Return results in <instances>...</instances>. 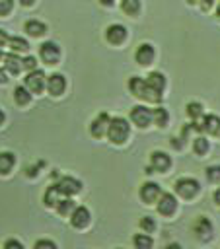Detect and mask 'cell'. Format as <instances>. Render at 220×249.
Segmentation results:
<instances>
[{"instance_id":"cell-1","label":"cell","mask_w":220,"mask_h":249,"mask_svg":"<svg viewBox=\"0 0 220 249\" xmlns=\"http://www.w3.org/2000/svg\"><path fill=\"white\" fill-rule=\"evenodd\" d=\"M128 89H130L132 95H136V97H140L144 101H150V103H158L162 99V93L156 91L154 88H150L148 82L142 80V78H138V76H132L128 80Z\"/></svg>"},{"instance_id":"cell-2","label":"cell","mask_w":220,"mask_h":249,"mask_svg":"<svg viewBox=\"0 0 220 249\" xmlns=\"http://www.w3.org/2000/svg\"><path fill=\"white\" fill-rule=\"evenodd\" d=\"M130 134V124L123 117H113L107 126V138L113 144H123Z\"/></svg>"},{"instance_id":"cell-3","label":"cell","mask_w":220,"mask_h":249,"mask_svg":"<svg viewBox=\"0 0 220 249\" xmlns=\"http://www.w3.org/2000/svg\"><path fill=\"white\" fill-rule=\"evenodd\" d=\"M173 187H175V193L179 196H183V198H193L201 191V183L197 179H193V177H181V179L175 181Z\"/></svg>"},{"instance_id":"cell-4","label":"cell","mask_w":220,"mask_h":249,"mask_svg":"<svg viewBox=\"0 0 220 249\" xmlns=\"http://www.w3.org/2000/svg\"><path fill=\"white\" fill-rule=\"evenodd\" d=\"M130 121H132L136 126L146 128V126L154 121V117H152V109H148L146 105H134V107L130 109Z\"/></svg>"},{"instance_id":"cell-5","label":"cell","mask_w":220,"mask_h":249,"mask_svg":"<svg viewBox=\"0 0 220 249\" xmlns=\"http://www.w3.org/2000/svg\"><path fill=\"white\" fill-rule=\"evenodd\" d=\"M160 196H162V189H160L158 183H154V181H146V183L140 187V198H142V202H146V204H154V202H158Z\"/></svg>"},{"instance_id":"cell-6","label":"cell","mask_w":220,"mask_h":249,"mask_svg":"<svg viewBox=\"0 0 220 249\" xmlns=\"http://www.w3.org/2000/svg\"><path fill=\"white\" fill-rule=\"evenodd\" d=\"M156 208L162 216H171L177 210V198L171 193H162V196L156 202Z\"/></svg>"},{"instance_id":"cell-7","label":"cell","mask_w":220,"mask_h":249,"mask_svg":"<svg viewBox=\"0 0 220 249\" xmlns=\"http://www.w3.org/2000/svg\"><path fill=\"white\" fill-rule=\"evenodd\" d=\"M39 54H41V58H43L47 64H56L58 58H60L58 45L53 43V41H45V43L39 47Z\"/></svg>"},{"instance_id":"cell-8","label":"cell","mask_w":220,"mask_h":249,"mask_svg":"<svg viewBox=\"0 0 220 249\" xmlns=\"http://www.w3.org/2000/svg\"><path fill=\"white\" fill-rule=\"evenodd\" d=\"M25 86L31 93H41L45 88V72L43 70H31L25 78Z\"/></svg>"},{"instance_id":"cell-9","label":"cell","mask_w":220,"mask_h":249,"mask_svg":"<svg viewBox=\"0 0 220 249\" xmlns=\"http://www.w3.org/2000/svg\"><path fill=\"white\" fill-rule=\"evenodd\" d=\"M105 39H107L111 45H121V43L127 39V27L121 25V23H111V25L105 29Z\"/></svg>"},{"instance_id":"cell-10","label":"cell","mask_w":220,"mask_h":249,"mask_svg":"<svg viewBox=\"0 0 220 249\" xmlns=\"http://www.w3.org/2000/svg\"><path fill=\"white\" fill-rule=\"evenodd\" d=\"M154 56H156V51H154V47H152L150 43H142V45H138V49H136V53H134V60H136L140 66H148V64H152Z\"/></svg>"},{"instance_id":"cell-11","label":"cell","mask_w":220,"mask_h":249,"mask_svg":"<svg viewBox=\"0 0 220 249\" xmlns=\"http://www.w3.org/2000/svg\"><path fill=\"white\" fill-rule=\"evenodd\" d=\"M193 231H195V235H197L201 241L210 239V237H212V224H210V220L204 218V216L197 218L195 224H193Z\"/></svg>"},{"instance_id":"cell-12","label":"cell","mask_w":220,"mask_h":249,"mask_svg":"<svg viewBox=\"0 0 220 249\" xmlns=\"http://www.w3.org/2000/svg\"><path fill=\"white\" fill-rule=\"evenodd\" d=\"M109 115L107 113H99L93 121H92V124H90V132H92V136H95V138H101L103 134H107V126H109Z\"/></svg>"},{"instance_id":"cell-13","label":"cell","mask_w":220,"mask_h":249,"mask_svg":"<svg viewBox=\"0 0 220 249\" xmlns=\"http://www.w3.org/2000/svg\"><path fill=\"white\" fill-rule=\"evenodd\" d=\"M150 165H152L156 171L164 173V171H167V169L171 167V158H169L165 152L156 150V152L150 154Z\"/></svg>"},{"instance_id":"cell-14","label":"cell","mask_w":220,"mask_h":249,"mask_svg":"<svg viewBox=\"0 0 220 249\" xmlns=\"http://www.w3.org/2000/svg\"><path fill=\"white\" fill-rule=\"evenodd\" d=\"M56 185H58L60 193L66 195V196H72V195L80 193V189H82V183L78 179H74V177H60Z\"/></svg>"},{"instance_id":"cell-15","label":"cell","mask_w":220,"mask_h":249,"mask_svg":"<svg viewBox=\"0 0 220 249\" xmlns=\"http://www.w3.org/2000/svg\"><path fill=\"white\" fill-rule=\"evenodd\" d=\"M90 218L92 216H90V210L86 206H76L74 212L70 214V224L74 228H86L90 224Z\"/></svg>"},{"instance_id":"cell-16","label":"cell","mask_w":220,"mask_h":249,"mask_svg":"<svg viewBox=\"0 0 220 249\" xmlns=\"http://www.w3.org/2000/svg\"><path fill=\"white\" fill-rule=\"evenodd\" d=\"M201 132H208L218 136L220 134V117L218 115H204L201 123Z\"/></svg>"},{"instance_id":"cell-17","label":"cell","mask_w":220,"mask_h":249,"mask_svg":"<svg viewBox=\"0 0 220 249\" xmlns=\"http://www.w3.org/2000/svg\"><path fill=\"white\" fill-rule=\"evenodd\" d=\"M64 88H66V80L62 74H53L47 78V89L51 95H60L64 91Z\"/></svg>"},{"instance_id":"cell-18","label":"cell","mask_w":220,"mask_h":249,"mask_svg":"<svg viewBox=\"0 0 220 249\" xmlns=\"http://www.w3.org/2000/svg\"><path fill=\"white\" fill-rule=\"evenodd\" d=\"M4 64H6V70L12 72V74H18V72L23 68L21 58H19L18 54H14V53H10V54L4 56Z\"/></svg>"},{"instance_id":"cell-19","label":"cell","mask_w":220,"mask_h":249,"mask_svg":"<svg viewBox=\"0 0 220 249\" xmlns=\"http://www.w3.org/2000/svg\"><path fill=\"white\" fill-rule=\"evenodd\" d=\"M146 82H148V86L150 88H154L156 91H164V88H165V76L162 74V72H150L148 74V78H146Z\"/></svg>"},{"instance_id":"cell-20","label":"cell","mask_w":220,"mask_h":249,"mask_svg":"<svg viewBox=\"0 0 220 249\" xmlns=\"http://www.w3.org/2000/svg\"><path fill=\"white\" fill-rule=\"evenodd\" d=\"M25 31H27V35H31V37H41V35L47 31V25H45L43 21L29 19V21L25 23Z\"/></svg>"},{"instance_id":"cell-21","label":"cell","mask_w":220,"mask_h":249,"mask_svg":"<svg viewBox=\"0 0 220 249\" xmlns=\"http://www.w3.org/2000/svg\"><path fill=\"white\" fill-rule=\"evenodd\" d=\"M14 163H16L14 154H10V152H0V175L10 173L12 167H14Z\"/></svg>"},{"instance_id":"cell-22","label":"cell","mask_w":220,"mask_h":249,"mask_svg":"<svg viewBox=\"0 0 220 249\" xmlns=\"http://www.w3.org/2000/svg\"><path fill=\"white\" fill-rule=\"evenodd\" d=\"M60 195H62V193H60L58 185H53V187H49V189H47V193H45L43 200H45V204L51 208V206H56V202L60 200V198H58Z\"/></svg>"},{"instance_id":"cell-23","label":"cell","mask_w":220,"mask_h":249,"mask_svg":"<svg viewBox=\"0 0 220 249\" xmlns=\"http://www.w3.org/2000/svg\"><path fill=\"white\" fill-rule=\"evenodd\" d=\"M152 117H154V123H156L160 128H164V126L169 123V113H167V109H164V107L152 109Z\"/></svg>"},{"instance_id":"cell-24","label":"cell","mask_w":220,"mask_h":249,"mask_svg":"<svg viewBox=\"0 0 220 249\" xmlns=\"http://www.w3.org/2000/svg\"><path fill=\"white\" fill-rule=\"evenodd\" d=\"M14 99L18 105H27L31 101V93H29V88H23V86H18L14 89Z\"/></svg>"},{"instance_id":"cell-25","label":"cell","mask_w":220,"mask_h":249,"mask_svg":"<svg viewBox=\"0 0 220 249\" xmlns=\"http://www.w3.org/2000/svg\"><path fill=\"white\" fill-rule=\"evenodd\" d=\"M74 208H76V202H74L70 196H66V198H62V200L56 202V210H58V214H62V216L72 214Z\"/></svg>"},{"instance_id":"cell-26","label":"cell","mask_w":220,"mask_h":249,"mask_svg":"<svg viewBox=\"0 0 220 249\" xmlns=\"http://www.w3.org/2000/svg\"><path fill=\"white\" fill-rule=\"evenodd\" d=\"M132 243H134L136 249H150V247L154 245V239H152L148 233H136V235L132 237Z\"/></svg>"},{"instance_id":"cell-27","label":"cell","mask_w":220,"mask_h":249,"mask_svg":"<svg viewBox=\"0 0 220 249\" xmlns=\"http://www.w3.org/2000/svg\"><path fill=\"white\" fill-rule=\"evenodd\" d=\"M121 10L128 16H136L140 12V0H121Z\"/></svg>"},{"instance_id":"cell-28","label":"cell","mask_w":220,"mask_h":249,"mask_svg":"<svg viewBox=\"0 0 220 249\" xmlns=\"http://www.w3.org/2000/svg\"><path fill=\"white\" fill-rule=\"evenodd\" d=\"M208 148H210V144H208V140L204 136H197L193 140V150H195L197 156H204L208 152Z\"/></svg>"},{"instance_id":"cell-29","label":"cell","mask_w":220,"mask_h":249,"mask_svg":"<svg viewBox=\"0 0 220 249\" xmlns=\"http://www.w3.org/2000/svg\"><path fill=\"white\" fill-rule=\"evenodd\" d=\"M187 115L193 119V121H197V119H201V117H204L202 115V105L199 103V101H191V103H187Z\"/></svg>"},{"instance_id":"cell-30","label":"cell","mask_w":220,"mask_h":249,"mask_svg":"<svg viewBox=\"0 0 220 249\" xmlns=\"http://www.w3.org/2000/svg\"><path fill=\"white\" fill-rule=\"evenodd\" d=\"M8 43H10V47H12L14 53H19V51H27V49H29V43H27L23 37H18V35H16V37H10Z\"/></svg>"},{"instance_id":"cell-31","label":"cell","mask_w":220,"mask_h":249,"mask_svg":"<svg viewBox=\"0 0 220 249\" xmlns=\"http://www.w3.org/2000/svg\"><path fill=\"white\" fill-rule=\"evenodd\" d=\"M206 179L210 183H218L220 181V165H208L206 167Z\"/></svg>"},{"instance_id":"cell-32","label":"cell","mask_w":220,"mask_h":249,"mask_svg":"<svg viewBox=\"0 0 220 249\" xmlns=\"http://www.w3.org/2000/svg\"><path fill=\"white\" fill-rule=\"evenodd\" d=\"M140 228H142L146 233H152V231L156 230V222H154V218H150V216L140 218Z\"/></svg>"},{"instance_id":"cell-33","label":"cell","mask_w":220,"mask_h":249,"mask_svg":"<svg viewBox=\"0 0 220 249\" xmlns=\"http://www.w3.org/2000/svg\"><path fill=\"white\" fill-rule=\"evenodd\" d=\"M12 8H14V2H12V0H0V16L10 14Z\"/></svg>"},{"instance_id":"cell-34","label":"cell","mask_w":220,"mask_h":249,"mask_svg":"<svg viewBox=\"0 0 220 249\" xmlns=\"http://www.w3.org/2000/svg\"><path fill=\"white\" fill-rule=\"evenodd\" d=\"M21 62H23V68H27V70H35V66H37V60L33 56H25Z\"/></svg>"},{"instance_id":"cell-35","label":"cell","mask_w":220,"mask_h":249,"mask_svg":"<svg viewBox=\"0 0 220 249\" xmlns=\"http://www.w3.org/2000/svg\"><path fill=\"white\" fill-rule=\"evenodd\" d=\"M41 247H51L55 249V241H49V239H41V241H35V249H41Z\"/></svg>"},{"instance_id":"cell-36","label":"cell","mask_w":220,"mask_h":249,"mask_svg":"<svg viewBox=\"0 0 220 249\" xmlns=\"http://www.w3.org/2000/svg\"><path fill=\"white\" fill-rule=\"evenodd\" d=\"M4 247H16V249H23V245H21L19 241H16V239H8V241L4 243Z\"/></svg>"},{"instance_id":"cell-37","label":"cell","mask_w":220,"mask_h":249,"mask_svg":"<svg viewBox=\"0 0 220 249\" xmlns=\"http://www.w3.org/2000/svg\"><path fill=\"white\" fill-rule=\"evenodd\" d=\"M8 41H10V37L6 35V31H2V29H0V47H4Z\"/></svg>"},{"instance_id":"cell-38","label":"cell","mask_w":220,"mask_h":249,"mask_svg":"<svg viewBox=\"0 0 220 249\" xmlns=\"http://www.w3.org/2000/svg\"><path fill=\"white\" fill-rule=\"evenodd\" d=\"M171 146H173V148H177V150H181V148H183L181 138H171Z\"/></svg>"},{"instance_id":"cell-39","label":"cell","mask_w":220,"mask_h":249,"mask_svg":"<svg viewBox=\"0 0 220 249\" xmlns=\"http://www.w3.org/2000/svg\"><path fill=\"white\" fill-rule=\"evenodd\" d=\"M212 2H214V0H201V8H202V10H208V8L212 6Z\"/></svg>"},{"instance_id":"cell-40","label":"cell","mask_w":220,"mask_h":249,"mask_svg":"<svg viewBox=\"0 0 220 249\" xmlns=\"http://www.w3.org/2000/svg\"><path fill=\"white\" fill-rule=\"evenodd\" d=\"M212 198H214V202H216V204L220 206V187H218V189L214 191V195H212Z\"/></svg>"},{"instance_id":"cell-41","label":"cell","mask_w":220,"mask_h":249,"mask_svg":"<svg viewBox=\"0 0 220 249\" xmlns=\"http://www.w3.org/2000/svg\"><path fill=\"white\" fill-rule=\"evenodd\" d=\"M8 82V76H6V70H0V84Z\"/></svg>"},{"instance_id":"cell-42","label":"cell","mask_w":220,"mask_h":249,"mask_svg":"<svg viewBox=\"0 0 220 249\" xmlns=\"http://www.w3.org/2000/svg\"><path fill=\"white\" fill-rule=\"evenodd\" d=\"M19 2H21V6H31L35 0H19Z\"/></svg>"},{"instance_id":"cell-43","label":"cell","mask_w":220,"mask_h":249,"mask_svg":"<svg viewBox=\"0 0 220 249\" xmlns=\"http://www.w3.org/2000/svg\"><path fill=\"white\" fill-rule=\"evenodd\" d=\"M99 2H101L103 6H111V4H113V0H99Z\"/></svg>"},{"instance_id":"cell-44","label":"cell","mask_w":220,"mask_h":249,"mask_svg":"<svg viewBox=\"0 0 220 249\" xmlns=\"http://www.w3.org/2000/svg\"><path fill=\"white\" fill-rule=\"evenodd\" d=\"M2 123H4V111L0 109V124H2Z\"/></svg>"},{"instance_id":"cell-45","label":"cell","mask_w":220,"mask_h":249,"mask_svg":"<svg viewBox=\"0 0 220 249\" xmlns=\"http://www.w3.org/2000/svg\"><path fill=\"white\" fill-rule=\"evenodd\" d=\"M2 60H4V54H2V53H0V62H2Z\"/></svg>"},{"instance_id":"cell-46","label":"cell","mask_w":220,"mask_h":249,"mask_svg":"<svg viewBox=\"0 0 220 249\" xmlns=\"http://www.w3.org/2000/svg\"><path fill=\"white\" fill-rule=\"evenodd\" d=\"M187 2H191V4H193V2H197V0H187Z\"/></svg>"}]
</instances>
